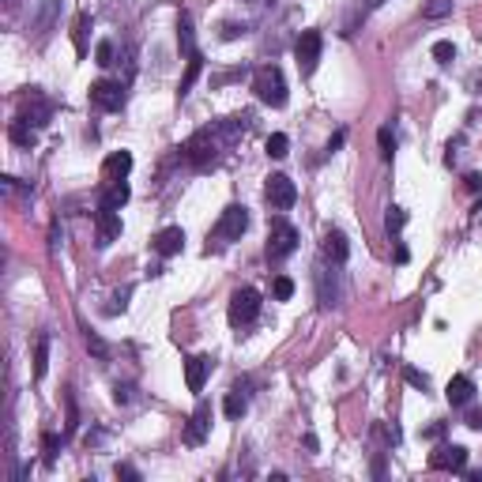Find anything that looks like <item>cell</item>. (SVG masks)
<instances>
[{
    "label": "cell",
    "instance_id": "6da1fadb",
    "mask_svg": "<svg viewBox=\"0 0 482 482\" xmlns=\"http://www.w3.org/2000/svg\"><path fill=\"white\" fill-rule=\"evenodd\" d=\"M245 128H249V117L215 120V125L200 128V132H192L189 140H185L181 155L189 158V166H196V170H211V166L222 158V151L234 147L241 136H245Z\"/></svg>",
    "mask_w": 482,
    "mask_h": 482
},
{
    "label": "cell",
    "instance_id": "7a4b0ae2",
    "mask_svg": "<svg viewBox=\"0 0 482 482\" xmlns=\"http://www.w3.org/2000/svg\"><path fill=\"white\" fill-rule=\"evenodd\" d=\"M253 91H256V98H260L264 106H271V109L286 106V79H283V72H279L275 64H264V68H256Z\"/></svg>",
    "mask_w": 482,
    "mask_h": 482
},
{
    "label": "cell",
    "instance_id": "3957f363",
    "mask_svg": "<svg viewBox=\"0 0 482 482\" xmlns=\"http://www.w3.org/2000/svg\"><path fill=\"white\" fill-rule=\"evenodd\" d=\"M294 249H298V230H294L283 215H275V219H271V227H268V245H264L268 260L279 264V260H286Z\"/></svg>",
    "mask_w": 482,
    "mask_h": 482
},
{
    "label": "cell",
    "instance_id": "277c9868",
    "mask_svg": "<svg viewBox=\"0 0 482 482\" xmlns=\"http://www.w3.org/2000/svg\"><path fill=\"white\" fill-rule=\"evenodd\" d=\"M260 317V291L256 286H238L230 294V324L234 328H245Z\"/></svg>",
    "mask_w": 482,
    "mask_h": 482
},
{
    "label": "cell",
    "instance_id": "5b68a950",
    "mask_svg": "<svg viewBox=\"0 0 482 482\" xmlns=\"http://www.w3.org/2000/svg\"><path fill=\"white\" fill-rule=\"evenodd\" d=\"M249 230V211L241 204H230L227 211L219 215V222H215L211 238L222 241V245H230V241H241V234Z\"/></svg>",
    "mask_w": 482,
    "mask_h": 482
},
{
    "label": "cell",
    "instance_id": "8992f818",
    "mask_svg": "<svg viewBox=\"0 0 482 482\" xmlns=\"http://www.w3.org/2000/svg\"><path fill=\"white\" fill-rule=\"evenodd\" d=\"M320 50H324V38H320V30H302L298 42H294V57H298L302 76H313V72H317Z\"/></svg>",
    "mask_w": 482,
    "mask_h": 482
},
{
    "label": "cell",
    "instance_id": "52a82bcc",
    "mask_svg": "<svg viewBox=\"0 0 482 482\" xmlns=\"http://www.w3.org/2000/svg\"><path fill=\"white\" fill-rule=\"evenodd\" d=\"M264 200L271 204V211H286L298 200V189H294V181L286 174H271L268 185H264Z\"/></svg>",
    "mask_w": 482,
    "mask_h": 482
},
{
    "label": "cell",
    "instance_id": "ba28073f",
    "mask_svg": "<svg viewBox=\"0 0 482 482\" xmlns=\"http://www.w3.org/2000/svg\"><path fill=\"white\" fill-rule=\"evenodd\" d=\"M91 102L102 109V114H117L120 106H125V83H114V79H98V83H91Z\"/></svg>",
    "mask_w": 482,
    "mask_h": 482
},
{
    "label": "cell",
    "instance_id": "9c48e42d",
    "mask_svg": "<svg viewBox=\"0 0 482 482\" xmlns=\"http://www.w3.org/2000/svg\"><path fill=\"white\" fill-rule=\"evenodd\" d=\"M335 268H339V264L328 268V256L317 264V294H320V305H324V309H335V305H339V279H335Z\"/></svg>",
    "mask_w": 482,
    "mask_h": 482
},
{
    "label": "cell",
    "instance_id": "30bf717a",
    "mask_svg": "<svg viewBox=\"0 0 482 482\" xmlns=\"http://www.w3.org/2000/svg\"><path fill=\"white\" fill-rule=\"evenodd\" d=\"M50 117H53V102L45 98V94H38V91H30L27 98H23V109H19V120H27V125H34V128H42V125H50Z\"/></svg>",
    "mask_w": 482,
    "mask_h": 482
},
{
    "label": "cell",
    "instance_id": "8fae6325",
    "mask_svg": "<svg viewBox=\"0 0 482 482\" xmlns=\"http://www.w3.org/2000/svg\"><path fill=\"white\" fill-rule=\"evenodd\" d=\"M207 433H211V404L200 399L196 411H192V419H189V426H185V445H204Z\"/></svg>",
    "mask_w": 482,
    "mask_h": 482
},
{
    "label": "cell",
    "instance_id": "7c38bea8",
    "mask_svg": "<svg viewBox=\"0 0 482 482\" xmlns=\"http://www.w3.org/2000/svg\"><path fill=\"white\" fill-rule=\"evenodd\" d=\"M463 463H468V448L463 445H437L430 452L433 471H463Z\"/></svg>",
    "mask_w": 482,
    "mask_h": 482
},
{
    "label": "cell",
    "instance_id": "4fadbf2b",
    "mask_svg": "<svg viewBox=\"0 0 482 482\" xmlns=\"http://www.w3.org/2000/svg\"><path fill=\"white\" fill-rule=\"evenodd\" d=\"M211 366H215V362L207 358V355H192L189 362H185V384H189V392H204Z\"/></svg>",
    "mask_w": 482,
    "mask_h": 482
},
{
    "label": "cell",
    "instance_id": "5bb4252c",
    "mask_svg": "<svg viewBox=\"0 0 482 482\" xmlns=\"http://www.w3.org/2000/svg\"><path fill=\"white\" fill-rule=\"evenodd\" d=\"M151 249H155L158 256H178L185 249V230L181 227H163L155 238H151Z\"/></svg>",
    "mask_w": 482,
    "mask_h": 482
},
{
    "label": "cell",
    "instance_id": "9a60e30c",
    "mask_svg": "<svg viewBox=\"0 0 482 482\" xmlns=\"http://www.w3.org/2000/svg\"><path fill=\"white\" fill-rule=\"evenodd\" d=\"M94 227H98V245L102 249L114 245V241L120 238V230H125V227H120V215L117 211H102V207L94 211Z\"/></svg>",
    "mask_w": 482,
    "mask_h": 482
},
{
    "label": "cell",
    "instance_id": "2e32d148",
    "mask_svg": "<svg viewBox=\"0 0 482 482\" xmlns=\"http://www.w3.org/2000/svg\"><path fill=\"white\" fill-rule=\"evenodd\" d=\"M128 196H132L128 181H106V189H102V196H98V207L102 211H120V207L128 204Z\"/></svg>",
    "mask_w": 482,
    "mask_h": 482
},
{
    "label": "cell",
    "instance_id": "e0dca14e",
    "mask_svg": "<svg viewBox=\"0 0 482 482\" xmlns=\"http://www.w3.org/2000/svg\"><path fill=\"white\" fill-rule=\"evenodd\" d=\"M445 396H448V404H452V407H468L471 399H475V381H471V377H463V373H456L452 381H448Z\"/></svg>",
    "mask_w": 482,
    "mask_h": 482
},
{
    "label": "cell",
    "instance_id": "ac0fdd59",
    "mask_svg": "<svg viewBox=\"0 0 482 482\" xmlns=\"http://www.w3.org/2000/svg\"><path fill=\"white\" fill-rule=\"evenodd\" d=\"M128 170H132V155H128V151H114V155L102 163V178L106 181H125Z\"/></svg>",
    "mask_w": 482,
    "mask_h": 482
},
{
    "label": "cell",
    "instance_id": "d6986e66",
    "mask_svg": "<svg viewBox=\"0 0 482 482\" xmlns=\"http://www.w3.org/2000/svg\"><path fill=\"white\" fill-rule=\"evenodd\" d=\"M324 256L332 264H347L350 245H347V234H343V230H328L324 234Z\"/></svg>",
    "mask_w": 482,
    "mask_h": 482
},
{
    "label": "cell",
    "instance_id": "ffe728a7",
    "mask_svg": "<svg viewBox=\"0 0 482 482\" xmlns=\"http://www.w3.org/2000/svg\"><path fill=\"white\" fill-rule=\"evenodd\" d=\"M178 45H181L185 57L200 53V50H196V30H192V15H189V12H181V15H178Z\"/></svg>",
    "mask_w": 482,
    "mask_h": 482
},
{
    "label": "cell",
    "instance_id": "44dd1931",
    "mask_svg": "<svg viewBox=\"0 0 482 482\" xmlns=\"http://www.w3.org/2000/svg\"><path fill=\"white\" fill-rule=\"evenodd\" d=\"M8 140L15 143V147H34V140H38V132H34V125H27V120H12L8 125Z\"/></svg>",
    "mask_w": 482,
    "mask_h": 482
},
{
    "label": "cell",
    "instance_id": "7402d4cb",
    "mask_svg": "<svg viewBox=\"0 0 482 482\" xmlns=\"http://www.w3.org/2000/svg\"><path fill=\"white\" fill-rule=\"evenodd\" d=\"M45 373H50V335H38L34 339V381H45Z\"/></svg>",
    "mask_w": 482,
    "mask_h": 482
},
{
    "label": "cell",
    "instance_id": "603a6c76",
    "mask_svg": "<svg viewBox=\"0 0 482 482\" xmlns=\"http://www.w3.org/2000/svg\"><path fill=\"white\" fill-rule=\"evenodd\" d=\"M91 12L76 15V30H72V42H76V57H87V30H91Z\"/></svg>",
    "mask_w": 482,
    "mask_h": 482
},
{
    "label": "cell",
    "instance_id": "cb8c5ba5",
    "mask_svg": "<svg viewBox=\"0 0 482 482\" xmlns=\"http://www.w3.org/2000/svg\"><path fill=\"white\" fill-rule=\"evenodd\" d=\"M222 411H227V419H230V422H238L241 415L249 411V399H245V392H241V388H234V392H230V396L222 399Z\"/></svg>",
    "mask_w": 482,
    "mask_h": 482
},
{
    "label": "cell",
    "instance_id": "d4e9b609",
    "mask_svg": "<svg viewBox=\"0 0 482 482\" xmlns=\"http://www.w3.org/2000/svg\"><path fill=\"white\" fill-rule=\"evenodd\" d=\"M57 8H61V0H42V8H38V15H34V30H38V34H45V30L53 27Z\"/></svg>",
    "mask_w": 482,
    "mask_h": 482
},
{
    "label": "cell",
    "instance_id": "484cf974",
    "mask_svg": "<svg viewBox=\"0 0 482 482\" xmlns=\"http://www.w3.org/2000/svg\"><path fill=\"white\" fill-rule=\"evenodd\" d=\"M200 72H204V57H200V53H192V57H189V68H185V76H181V87H178L181 98L192 91V83L200 79Z\"/></svg>",
    "mask_w": 482,
    "mask_h": 482
},
{
    "label": "cell",
    "instance_id": "4316f807",
    "mask_svg": "<svg viewBox=\"0 0 482 482\" xmlns=\"http://www.w3.org/2000/svg\"><path fill=\"white\" fill-rule=\"evenodd\" d=\"M404 227H407V211L404 207H388V215H384V230H388V238L396 241Z\"/></svg>",
    "mask_w": 482,
    "mask_h": 482
},
{
    "label": "cell",
    "instance_id": "83f0119b",
    "mask_svg": "<svg viewBox=\"0 0 482 482\" xmlns=\"http://www.w3.org/2000/svg\"><path fill=\"white\" fill-rule=\"evenodd\" d=\"M61 445H64V437H61V433H53V430H45V433H42V452H45V468H53V460H57Z\"/></svg>",
    "mask_w": 482,
    "mask_h": 482
},
{
    "label": "cell",
    "instance_id": "f1b7e54d",
    "mask_svg": "<svg viewBox=\"0 0 482 482\" xmlns=\"http://www.w3.org/2000/svg\"><path fill=\"white\" fill-rule=\"evenodd\" d=\"M264 151H268L271 158H286V151H291V140H286L283 132H271L268 143H264Z\"/></svg>",
    "mask_w": 482,
    "mask_h": 482
},
{
    "label": "cell",
    "instance_id": "f546056e",
    "mask_svg": "<svg viewBox=\"0 0 482 482\" xmlns=\"http://www.w3.org/2000/svg\"><path fill=\"white\" fill-rule=\"evenodd\" d=\"M271 294H275V302H291L294 298V279L291 275H275L271 279Z\"/></svg>",
    "mask_w": 482,
    "mask_h": 482
},
{
    "label": "cell",
    "instance_id": "4dcf8cb0",
    "mask_svg": "<svg viewBox=\"0 0 482 482\" xmlns=\"http://www.w3.org/2000/svg\"><path fill=\"white\" fill-rule=\"evenodd\" d=\"M94 64H102V68L117 64V45L109 42V38H106V42H98V45H94Z\"/></svg>",
    "mask_w": 482,
    "mask_h": 482
},
{
    "label": "cell",
    "instance_id": "1f68e13d",
    "mask_svg": "<svg viewBox=\"0 0 482 482\" xmlns=\"http://www.w3.org/2000/svg\"><path fill=\"white\" fill-rule=\"evenodd\" d=\"M377 147H381V158H392V155H396V136H392L388 125L377 128Z\"/></svg>",
    "mask_w": 482,
    "mask_h": 482
},
{
    "label": "cell",
    "instance_id": "d6a6232c",
    "mask_svg": "<svg viewBox=\"0 0 482 482\" xmlns=\"http://www.w3.org/2000/svg\"><path fill=\"white\" fill-rule=\"evenodd\" d=\"M448 12H452V0H430V4L422 8L426 19H445Z\"/></svg>",
    "mask_w": 482,
    "mask_h": 482
},
{
    "label": "cell",
    "instance_id": "836d02e7",
    "mask_svg": "<svg viewBox=\"0 0 482 482\" xmlns=\"http://www.w3.org/2000/svg\"><path fill=\"white\" fill-rule=\"evenodd\" d=\"M433 61H437V64H452L456 61V45L452 42H433Z\"/></svg>",
    "mask_w": 482,
    "mask_h": 482
},
{
    "label": "cell",
    "instance_id": "e575fe53",
    "mask_svg": "<svg viewBox=\"0 0 482 482\" xmlns=\"http://www.w3.org/2000/svg\"><path fill=\"white\" fill-rule=\"evenodd\" d=\"M87 350H91L94 358H102V362L109 358V347H106V343H102V339H98V335H94V332H87Z\"/></svg>",
    "mask_w": 482,
    "mask_h": 482
},
{
    "label": "cell",
    "instance_id": "d590c367",
    "mask_svg": "<svg viewBox=\"0 0 482 482\" xmlns=\"http://www.w3.org/2000/svg\"><path fill=\"white\" fill-rule=\"evenodd\" d=\"M404 377H407V384H415V388H430V377H426V373H419V369H411V366H407L404 369Z\"/></svg>",
    "mask_w": 482,
    "mask_h": 482
},
{
    "label": "cell",
    "instance_id": "8d00e7d4",
    "mask_svg": "<svg viewBox=\"0 0 482 482\" xmlns=\"http://www.w3.org/2000/svg\"><path fill=\"white\" fill-rule=\"evenodd\" d=\"M114 399H117V404H132V399H136V388H132V384H117V388H114Z\"/></svg>",
    "mask_w": 482,
    "mask_h": 482
},
{
    "label": "cell",
    "instance_id": "74e56055",
    "mask_svg": "<svg viewBox=\"0 0 482 482\" xmlns=\"http://www.w3.org/2000/svg\"><path fill=\"white\" fill-rule=\"evenodd\" d=\"M238 34H245V23H222V38L227 42H234Z\"/></svg>",
    "mask_w": 482,
    "mask_h": 482
},
{
    "label": "cell",
    "instance_id": "f35d334b",
    "mask_svg": "<svg viewBox=\"0 0 482 482\" xmlns=\"http://www.w3.org/2000/svg\"><path fill=\"white\" fill-rule=\"evenodd\" d=\"M128 298H132V286H125V291H117L114 294V305H109V313H117V309H125Z\"/></svg>",
    "mask_w": 482,
    "mask_h": 482
},
{
    "label": "cell",
    "instance_id": "ab89813d",
    "mask_svg": "<svg viewBox=\"0 0 482 482\" xmlns=\"http://www.w3.org/2000/svg\"><path fill=\"white\" fill-rule=\"evenodd\" d=\"M117 479H128V482H140V471L128 468V463H117Z\"/></svg>",
    "mask_w": 482,
    "mask_h": 482
},
{
    "label": "cell",
    "instance_id": "60d3db41",
    "mask_svg": "<svg viewBox=\"0 0 482 482\" xmlns=\"http://www.w3.org/2000/svg\"><path fill=\"white\" fill-rule=\"evenodd\" d=\"M343 143H347V132H343V128H339V132H335L332 140H328V155H335V151H339Z\"/></svg>",
    "mask_w": 482,
    "mask_h": 482
},
{
    "label": "cell",
    "instance_id": "b9f144b4",
    "mask_svg": "<svg viewBox=\"0 0 482 482\" xmlns=\"http://www.w3.org/2000/svg\"><path fill=\"white\" fill-rule=\"evenodd\" d=\"M441 433H445V422H433L430 430H422V437H426V441H437Z\"/></svg>",
    "mask_w": 482,
    "mask_h": 482
},
{
    "label": "cell",
    "instance_id": "7bdbcfd3",
    "mask_svg": "<svg viewBox=\"0 0 482 482\" xmlns=\"http://www.w3.org/2000/svg\"><path fill=\"white\" fill-rule=\"evenodd\" d=\"M468 426L471 430H482V407H475V411L468 415Z\"/></svg>",
    "mask_w": 482,
    "mask_h": 482
},
{
    "label": "cell",
    "instance_id": "ee69618b",
    "mask_svg": "<svg viewBox=\"0 0 482 482\" xmlns=\"http://www.w3.org/2000/svg\"><path fill=\"white\" fill-rule=\"evenodd\" d=\"M305 448H309V452H317V448H320V441L313 437V433H305Z\"/></svg>",
    "mask_w": 482,
    "mask_h": 482
},
{
    "label": "cell",
    "instance_id": "f6af8a7d",
    "mask_svg": "<svg viewBox=\"0 0 482 482\" xmlns=\"http://www.w3.org/2000/svg\"><path fill=\"white\" fill-rule=\"evenodd\" d=\"M468 479L471 482H482V471H468Z\"/></svg>",
    "mask_w": 482,
    "mask_h": 482
},
{
    "label": "cell",
    "instance_id": "bcb514c9",
    "mask_svg": "<svg viewBox=\"0 0 482 482\" xmlns=\"http://www.w3.org/2000/svg\"><path fill=\"white\" fill-rule=\"evenodd\" d=\"M384 4V0H366V8H369V12H373V8H381Z\"/></svg>",
    "mask_w": 482,
    "mask_h": 482
},
{
    "label": "cell",
    "instance_id": "7dc6e473",
    "mask_svg": "<svg viewBox=\"0 0 482 482\" xmlns=\"http://www.w3.org/2000/svg\"><path fill=\"white\" fill-rule=\"evenodd\" d=\"M475 83H479V87H482V76H479V79H475Z\"/></svg>",
    "mask_w": 482,
    "mask_h": 482
}]
</instances>
